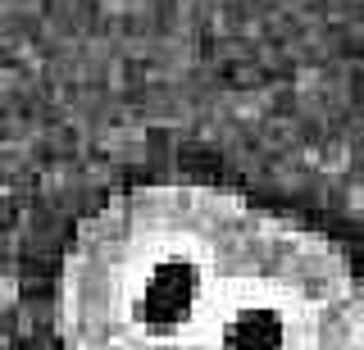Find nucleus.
Listing matches in <instances>:
<instances>
[{"label":"nucleus","instance_id":"1","mask_svg":"<svg viewBox=\"0 0 364 350\" xmlns=\"http://www.w3.org/2000/svg\"><path fill=\"white\" fill-rule=\"evenodd\" d=\"M264 209L205 182L119 191L77 223L55 287L64 350H205Z\"/></svg>","mask_w":364,"mask_h":350},{"label":"nucleus","instance_id":"2","mask_svg":"<svg viewBox=\"0 0 364 350\" xmlns=\"http://www.w3.org/2000/svg\"><path fill=\"white\" fill-rule=\"evenodd\" d=\"M205 350H364V291L350 259L264 209Z\"/></svg>","mask_w":364,"mask_h":350},{"label":"nucleus","instance_id":"3","mask_svg":"<svg viewBox=\"0 0 364 350\" xmlns=\"http://www.w3.org/2000/svg\"><path fill=\"white\" fill-rule=\"evenodd\" d=\"M360 5H364V0H360Z\"/></svg>","mask_w":364,"mask_h":350}]
</instances>
